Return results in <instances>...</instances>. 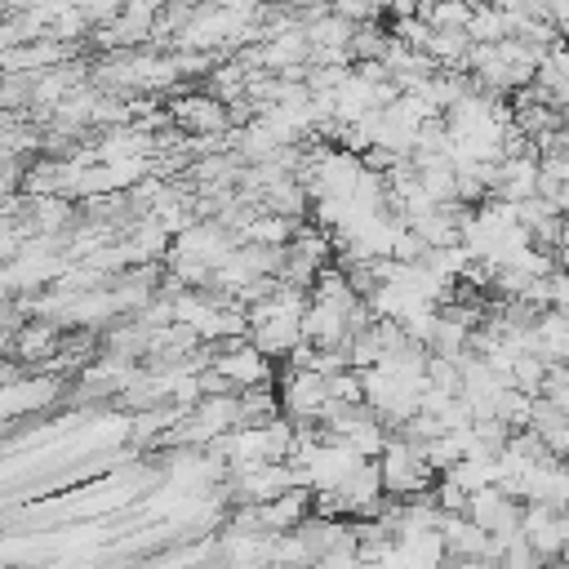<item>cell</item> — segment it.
Returning <instances> with one entry per match:
<instances>
[{
	"mask_svg": "<svg viewBox=\"0 0 569 569\" xmlns=\"http://www.w3.org/2000/svg\"><path fill=\"white\" fill-rule=\"evenodd\" d=\"M169 120H178L182 129H196V133H222L227 129V107L209 93H187L169 107Z\"/></svg>",
	"mask_w": 569,
	"mask_h": 569,
	"instance_id": "1",
	"label": "cell"
},
{
	"mask_svg": "<svg viewBox=\"0 0 569 569\" xmlns=\"http://www.w3.org/2000/svg\"><path fill=\"white\" fill-rule=\"evenodd\" d=\"M467 40H476V44H498L502 36H507V13L502 9H493V4H485V9H471V18H467Z\"/></svg>",
	"mask_w": 569,
	"mask_h": 569,
	"instance_id": "2",
	"label": "cell"
},
{
	"mask_svg": "<svg viewBox=\"0 0 569 569\" xmlns=\"http://www.w3.org/2000/svg\"><path fill=\"white\" fill-rule=\"evenodd\" d=\"M329 13L347 22H365V18H382V4L378 0H329Z\"/></svg>",
	"mask_w": 569,
	"mask_h": 569,
	"instance_id": "3",
	"label": "cell"
},
{
	"mask_svg": "<svg viewBox=\"0 0 569 569\" xmlns=\"http://www.w3.org/2000/svg\"><path fill=\"white\" fill-rule=\"evenodd\" d=\"M222 373H231V378H258L262 373V360H258V351H240V356L222 360Z\"/></svg>",
	"mask_w": 569,
	"mask_h": 569,
	"instance_id": "4",
	"label": "cell"
},
{
	"mask_svg": "<svg viewBox=\"0 0 569 569\" xmlns=\"http://www.w3.org/2000/svg\"><path fill=\"white\" fill-rule=\"evenodd\" d=\"M36 0H0V18H18V13H27Z\"/></svg>",
	"mask_w": 569,
	"mask_h": 569,
	"instance_id": "5",
	"label": "cell"
},
{
	"mask_svg": "<svg viewBox=\"0 0 569 569\" xmlns=\"http://www.w3.org/2000/svg\"><path fill=\"white\" fill-rule=\"evenodd\" d=\"M222 9H231V13H258L262 9V0H218Z\"/></svg>",
	"mask_w": 569,
	"mask_h": 569,
	"instance_id": "6",
	"label": "cell"
}]
</instances>
